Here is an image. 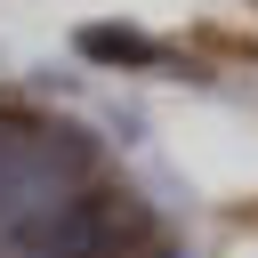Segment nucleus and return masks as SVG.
<instances>
[{"mask_svg":"<svg viewBox=\"0 0 258 258\" xmlns=\"http://www.w3.org/2000/svg\"><path fill=\"white\" fill-rule=\"evenodd\" d=\"M81 56L89 64H161V40H145V32H129V24H81Z\"/></svg>","mask_w":258,"mask_h":258,"instance_id":"obj_1","label":"nucleus"}]
</instances>
